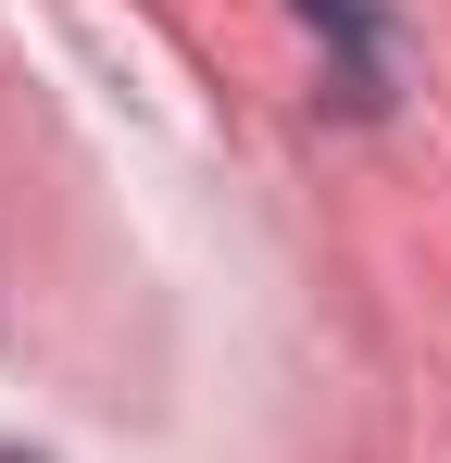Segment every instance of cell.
I'll return each mask as SVG.
<instances>
[{"instance_id": "cell-1", "label": "cell", "mask_w": 451, "mask_h": 463, "mask_svg": "<svg viewBox=\"0 0 451 463\" xmlns=\"http://www.w3.org/2000/svg\"><path fill=\"white\" fill-rule=\"evenodd\" d=\"M301 13L339 38V88H351V100L376 113V100H389V63H376V13H364V0H301Z\"/></svg>"}]
</instances>
